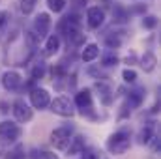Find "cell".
Instances as JSON below:
<instances>
[{
	"label": "cell",
	"instance_id": "ac0fdd59",
	"mask_svg": "<svg viewBox=\"0 0 161 159\" xmlns=\"http://www.w3.org/2000/svg\"><path fill=\"white\" fill-rule=\"evenodd\" d=\"M154 135H156V133H154V127H152V125H146V127H142V129L139 131L137 142H139V144H150V140H152Z\"/></svg>",
	"mask_w": 161,
	"mask_h": 159
},
{
	"label": "cell",
	"instance_id": "603a6c76",
	"mask_svg": "<svg viewBox=\"0 0 161 159\" xmlns=\"http://www.w3.org/2000/svg\"><path fill=\"white\" fill-rule=\"evenodd\" d=\"M122 79H124V82L133 84V82L137 80V71H135V69H131V68H125V69L122 71Z\"/></svg>",
	"mask_w": 161,
	"mask_h": 159
},
{
	"label": "cell",
	"instance_id": "277c9868",
	"mask_svg": "<svg viewBox=\"0 0 161 159\" xmlns=\"http://www.w3.org/2000/svg\"><path fill=\"white\" fill-rule=\"evenodd\" d=\"M21 135H23V129L15 122H11V120L0 122V142H9V144L17 142L21 139Z\"/></svg>",
	"mask_w": 161,
	"mask_h": 159
},
{
	"label": "cell",
	"instance_id": "30bf717a",
	"mask_svg": "<svg viewBox=\"0 0 161 159\" xmlns=\"http://www.w3.org/2000/svg\"><path fill=\"white\" fill-rule=\"evenodd\" d=\"M94 90L97 92V97H99V101L103 103V105H113V101H114V94H113V88L107 84V82H96L94 84Z\"/></svg>",
	"mask_w": 161,
	"mask_h": 159
},
{
	"label": "cell",
	"instance_id": "6da1fadb",
	"mask_svg": "<svg viewBox=\"0 0 161 159\" xmlns=\"http://www.w3.org/2000/svg\"><path fill=\"white\" fill-rule=\"evenodd\" d=\"M129 144H131V135H129V131L120 129V131L113 133V135L107 139L105 148H107L111 154H114V156H122V154H125V152L129 150Z\"/></svg>",
	"mask_w": 161,
	"mask_h": 159
},
{
	"label": "cell",
	"instance_id": "5bb4252c",
	"mask_svg": "<svg viewBox=\"0 0 161 159\" xmlns=\"http://www.w3.org/2000/svg\"><path fill=\"white\" fill-rule=\"evenodd\" d=\"M97 56H99V45H97V43H88V45H84V49H82V52H80V60H82V62L90 64V62H94Z\"/></svg>",
	"mask_w": 161,
	"mask_h": 159
},
{
	"label": "cell",
	"instance_id": "f1b7e54d",
	"mask_svg": "<svg viewBox=\"0 0 161 159\" xmlns=\"http://www.w3.org/2000/svg\"><path fill=\"white\" fill-rule=\"evenodd\" d=\"M8 19H9V13L8 11H0V30L8 25Z\"/></svg>",
	"mask_w": 161,
	"mask_h": 159
},
{
	"label": "cell",
	"instance_id": "f546056e",
	"mask_svg": "<svg viewBox=\"0 0 161 159\" xmlns=\"http://www.w3.org/2000/svg\"><path fill=\"white\" fill-rule=\"evenodd\" d=\"M80 159H97V154L94 150H88V152H82V157Z\"/></svg>",
	"mask_w": 161,
	"mask_h": 159
},
{
	"label": "cell",
	"instance_id": "484cf974",
	"mask_svg": "<svg viewBox=\"0 0 161 159\" xmlns=\"http://www.w3.org/2000/svg\"><path fill=\"white\" fill-rule=\"evenodd\" d=\"M105 43H107L109 49H118V47L122 45V40L120 38H116V36H109V38L105 40Z\"/></svg>",
	"mask_w": 161,
	"mask_h": 159
},
{
	"label": "cell",
	"instance_id": "ffe728a7",
	"mask_svg": "<svg viewBox=\"0 0 161 159\" xmlns=\"http://www.w3.org/2000/svg\"><path fill=\"white\" fill-rule=\"evenodd\" d=\"M47 8L53 13H62L66 8V0H47Z\"/></svg>",
	"mask_w": 161,
	"mask_h": 159
},
{
	"label": "cell",
	"instance_id": "83f0119b",
	"mask_svg": "<svg viewBox=\"0 0 161 159\" xmlns=\"http://www.w3.org/2000/svg\"><path fill=\"white\" fill-rule=\"evenodd\" d=\"M36 159H60V157L53 152H40V156H36Z\"/></svg>",
	"mask_w": 161,
	"mask_h": 159
},
{
	"label": "cell",
	"instance_id": "9a60e30c",
	"mask_svg": "<svg viewBox=\"0 0 161 159\" xmlns=\"http://www.w3.org/2000/svg\"><path fill=\"white\" fill-rule=\"evenodd\" d=\"M60 36L53 34V36H47L45 38V56H54L58 51H60Z\"/></svg>",
	"mask_w": 161,
	"mask_h": 159
},
{
	"label": "cell",
	"instance_id": "7402d4cb",
	"mask_svg": "<svg viewBox=\"0 0 161 159\" xmlns=\"http://www.w3.org/2000/svg\"><path fill=\"white\" fill-rule=\"evenodd\" d=\"M19 8L25 15H30L36 9V0H19Z\"/></svg>",
	"mask_w": 161,
	"mask_h": 159
},
{
	"label": "cell",
	"instance_id": "7a4b0ae2",
	"mask_svg": "<svg viewBox=\"0 0 161 159\" xmlns=\"http://www.w3.org/2000/svg\"><path fill=\"white\" fill-rule=\"evenodd\" d=\"M73 137V125L71 123H66V125H60L56 129H53L51 133V144L56 148V150H66L69 140Z\"/></svg>",
	"mask_w": 161,
	"mask_h": 159
},
{
	"label": "cell",
	"instance_id": "5b68a950",
	"mask_svg": "<svg viewBox=\"0 0 161 159\" xmlns=\"http://www.w3.org/2000/svg\"><path fill=\"white\" fill-rule=\"evenodd\" d=\"M11 111H13V116L19 123H28L34 118V109L25 99H15L13 105H11Z\"/></svg>",
	"mask_w": 161,
	"mask_h": 159
},
{
	"label": "cell",
	"instance_id": "e0dca14e",
	"mask_svg": "<svg viewBox=\"0 0 161 159\" xmlns=\"http://www.w3.org/2000/svg\"><path fill=\"white\" fill-rule=\"evenodd\" d=\"M47 73V64L43 60H36L34 66H32V71H30V77L32 80H38V79H43V75Z\"/></svg>",
	"mask_w": 161,
	"mask_h": 159
},
{
	"label": "cell",
	"instance_id": "4fadbf2b",
	"mask_svg": "<svg viewBox=\"0 0 161 159\" xmlns=\"http://www.w3.org/2000/svg\"><path fill=\"white\" fill-rule=\"evenodd\" d=\"M73 105H75V107H79V109H88V107H92V92H90L88 88L79 90V92L75 94Z\"/></svg>",
	"mask_w": 161,
	"mask_h": 159
},
{
	"label": "cell",
	"instance_id": "7c38bea8",
	"mask_svg": "<svg viewBox=\"0 0 161 159\" xmlns=\"http://www.w3.org/2000/svg\"><path fill=\"white\" fill-rule=\"evenodd\" d=\"M144 96H146V90H144L142 86H139V88H135V90L129 92V96H127V99H125V105H127L129 109H137V107H141V103L144 101Z\"/></svg>",
	"mask_w": 161,
	"mask_h": 159
},
{
	"label": "cell",
	"instance_id": "52a82bcc",
	"mask_svg": "<svg viewBox=\"0 0 161 159\" xmlns=\"http://www.w3.org/2000/svg\"><path fill=\"white\" fill-rule=\"evenodd\" d=\"M105 23V11L99 6H92L86 9V25L92 30H97L99 26H103Z\"/></svg>",
	"mask_w": 161,
	"mask_h": 159
},
{
	"label": "cell",
	"instance_id": "3957f363",
	"mask_svg": "<svg viewBox=\"0 0 161 159\" xmlns=\"http://www.w3.org/2000/svg\"><path fill=\"white\" fill-rule=\"evenodd\" d=\"M49 107H51V111H53L54 114H58V116H62V118H71V116H75V105H73V101H71L69 97H66V96H58V97L51 99Z\"/></svg>",
	"mask_w": 161,
	"mask_h": 159
},
{
	"label": "cell",
	"instance_id": "8992f818",
	"mask_svg": "<svg viewBox=\"0 0 161 159\" xmlns=\"http://www.w3.org/2000/svg\"><path fill=\"white\" fill-rule=\"evenodd\" d=\"M28 96H30V107H32V109L43 111V109H47L49 103H51V94H49V90L40 88V86L32 88Z\"/></svg>",
	"mask_w": 161,
	"mask_h": 159
},
{
	"label": "cell",
	"instance_id": "4dcf8cb0",
	"mask_svg": "<svg viewBox=\"0 0 161 159\" xmlns=\"http://www.w3.org/2000/svg\"><path fill=\"white\" fill-rule=\"evenodd\" d=\"M135 60H137V58H135V54L125 56V64H127V66H133V64H135Z\"/></svg>",
	"mask_w": 161,
	"mask_h": 159
},
{
	"label": "cell",
	"instance_id": "8fae6325",
	"mask_svg": "<svg viewBox=\"0 0 161 159\" xmlns=\"http://www.w3.org/2000/svg\"><path fill=\"white\" fill-rule=\"evenodd\" d=\"M86 148V137L84 135H73L69 144H68V156H77V154H82Z\"/></svg>",
	"mask_w": 161,
	"mask_h": 159
},
{
	"label": "cell",
	"instance_id": "9c48e42d",
	"mask_svg": "<svg viewBox=\"0 0 161 159\" xmlns=\"http://www.w3.org/2000/svg\"><path fill=\"white\" fill-rule=\"evenodd\" d=\"M21 84H23V77H21L17 71H13V69L6 71V73L2 75V86H4L8 92H15V90H19Z\"/></svg>",
	"mask_w": 161,
	"mask_h": 159
},
{
	"label": "cell",
	"instance_id": "d4e9b609",
	"mask_svg": "<svg viewBox=\"0 0 161 159\" xmlns=\"http://www.w3.org/2000/svg\"><path fill=\"white\" fill-rule=\"evenodd\" d=\"M25 40H26V43H28L30 47H36V45L40 43V38H38V34H36L34 30H28V32H25Z\"/></svg>",
	"mask_w": 161,
	"mask_h": 159
},
{
	"label": "cell",
	"instance_id": "4316f807",
	"mask_svg": "<svg viewBox=\"0 0 161 159\" xmlns=\"http://www.w3.org/2000/svg\"><path fill=\"white\" fill-rule=\"evenodd\" d=\"M6 159H25V150H23L21 146H17L15 150L9 152V156H8Z\"/></svg>",
	"mask_w": 161,
	"mask_h": 159
},
{
	"label": "cell",
	"instance_id": "cb8c5ba5",
	"mask_svg": "<svg viewBox=\"0 0 161 159\" xmlns=\"http://www.w3.org/2000/svg\"><path fill=\"white\" fill-rule=\"evenodd\" d=\"M142 26L148 28V30H154L158 26V19L154 15H146V17H142Z\"/></svg>",
	"mask_w": 161,
	"mask_h": 159
},
{
	"label": "cell",
	"instance_id": "ba28073f",
	"mask_svg": "<svg viewBox=\"0 0 161 159\" xmlns=\"http://www.w3.org/2000/svg\"><path fill=\"white\" fill-rule=\"evenodd\" d=\"M51 15L49 13H40L36 19H34V32L38 34V38L43 40V38H47L49 36V30H51Z\"/></svg>",
	"mask_w": 161,
	"mask_h": 159
},
{
	"label": "cell",
	"instance_id": "d6986e66",
	"mask_svg": "<svg viewBox=\"0 0 161 159\" xmlns=\"http://www.w3.org/2000/svg\"><path fill=\"white\" fill-rule=\"evenodd\" d=\"M113 17H114L116 23H125V21H127V11H125V8H122L120 4H116V6L113 8Z\"/></svg>",
	"mask_w": 161,
	"mask_h": 159
},
{
	"label": "cell",
	"instance_id": "44dd1931",
	"mask_svg": "<svg viewBox=\"0 0 161 159\" xmlns=\"http://www.w3.org/2000/svg\"><path fill=\"white\" fill-rule=\"evenodd\" d=\"M118 64V56L114 54V52H105L103 54V58H101V66H105V68H113V66H116Z\"/></svg>",
	"mask_w": 161,
	"mask_h": 159
},
{
	"label": "cell",
	"instance_id": "2e32d148",
	"mask_svg": "<svg viewBox=\"0 0 161 159\" xmlns=\"http://www.w3.org/2000/svg\"><path fill=\"white\" fill-rule=\"evenodd\" d=\"M141 68H142V71L144 73H152L154 69H156V64H158V58H156V54H152V52H144V56L141 58Z\"/></svg>",
	"mask_w": 161,
	"mask_h": 159
}]
</instances>
